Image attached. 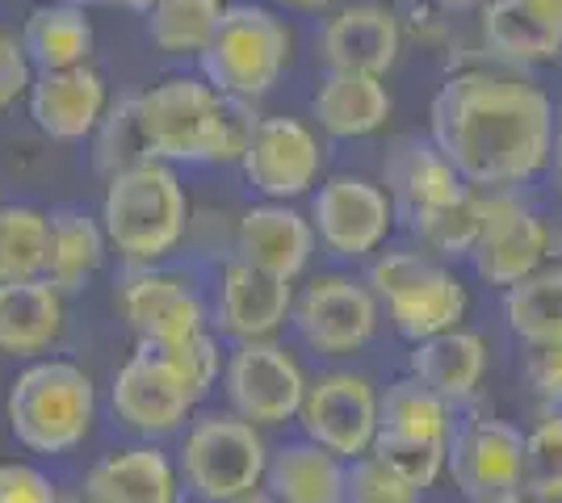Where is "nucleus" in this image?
Returning a JSON list of instances; mask_svg holds the SVG:
<instances>
[{"instance_id":"7","label":"nucleus","mask_w":562,"mask_h":503,"mask_svg":"<svg viewBox=\"0 0 562 503\" xmlns=\"http://www.w3.org/2000/svg\"><path fill=\"white\" fill-rule=\"evenodd\" d=\"M269 449L252 420L244 415H202L186 432L181 479L186 491L202 503H232L244 491L265 487Z\"/></svg>"},{"instance_id":"37","label":"nucleus","mask_w":562,"mask_h":503,"mask_svg":"<svg viewBox=\"0 0 562 503\" xmlns=\"http://www.w3.org/2000/svg\"><path fill=\"white\" fill-rule=\"evenodd\" d=\"M533 503H562V415H546L525 436V482Z\"/></svg>"},{"instance_id":"13","label":"nucleus","mask_w":562,"mask_h":503,"mask_svg":"<svg viewBox=\"0 0 562 503\" xmlns=\"http://www.w3.org/2000/svg\"><path fill=\"white\" fill-rule=\"evenodd\" d=\"M378 294L370 282L324 277L294 302V328L319 357H349L366 348L378 332Z\"/></svg>"},{"instance_id":"38","label":"nucleus","mask_w":562,"mask_h":503,"mask_svg":"<svg viewBox=\"0 0 562 503\" xmlns=\"http://www.w3.org/2000/svg\"><path fill=\"white\" fill-rule=\"evenodd\" d=\"M143 160H151V151L143 144L139 110H135V96H131V101H117L97 126V164L114 176V172L135 168Z\"/></svg>"},{"instance_id":"33","label":"nucleus","mask_w":562,"mask_h":503,"mask_svg":"<svg viewBox=\"0 0 562 503\" xmlns=\"http://www.w3.org/2000/svg\"><path fill=\"white\" fill-rule=\"evenodd\" d=\"M382 428L403 432V436H437V441H449V432H453V403L441 399L428 382H420L416 374L412 378H398L382 395Z\"/></svg>"},{"instance_id":"16","label":"nucleus","mask_w":562,"mask_h":503,"mask_svg":"<svg viewBox=\"0 0 562 503\" xmlns=\"http://www.w3.org/2000/svg\"><path fill=\"white\" fill-rule=\"evenodd\" d=\"M25 101H30L34 126L55 144L89 139V135H97L101 118L110 114V89H105V76L97 72L93 64L38 72Z\"/></svg>"},{"instance_id":"24","label":"nucleus","mask_w":562,"mask_h":503,"mask_svg":"<svg viewBox=\"0 0 562 503\" xmlns=\"http://www.w3.org/2000/svg\"><path fill=\"white\" fill-rule=\"evenodd\" d=\"M64 332V289L47 277L0 286V357H38Z\"/></svg>"},{"instance_id":"51","label":"nucleus","mask_w":562,"mask_h":503,"mask_svg":"<svg viewBox=\"0 0 562 503\" xmlns=\"http://www.w3.org/2000/svg\"><path fill=\"white\" fill-rule=\"evenodd\" d=\"M59 503H93V500H64V495H59Z\"/></svg>"},{"instance_id":"22","label":"nucleus","mask_w":562,"mask_h":503,"mask_svg":"<svg viewBox=\"0 0 562 503\" xmlns=\"http://www.w3.org/2000/svg\"><path fill=\"white\" fill-rule=\"evenodd\" d=\"M93 503H181V475L156 445H131L105 454L85 479Z\"/></svg>"},{"instance_id":"31","label":"nucleus","mask_w":562,"mask_h":503,"mask_svg":"<svg viewBox=\"0 0 562 503\" xmlns=\"http://www.w3.org/2000/svg\"><path fill=\"white\" fill-rule=\"evenodd\" d=\"M223 13V0H156L147 9V38L172 59H198L211 47Z\"/></svg>"},{"instance_id":"21","label":"nucleus","mask_w":562,"mask_h":503,"mask_svg":"<svg viewBox=\"0 0 562 503\" xmlns=\"http://www.w3.org/2000/svg\"><path fill=\"white\" fill-rule=\"evenodd\" d=\"M122 315H126L131 332L139 335V344H168V340H181V335L206 328V307L198 302V294L181 277L156 273L151 264L126 277Z\"/></svg>"},{"instance_id":"12","label":"nucleus","mask_w":562,"mask_h":503,"mask_svg":"<svg viewBox=\"0 0 562 503\" xmlns=\"http://www.w3.org/2000/svg\"><path fill=\"white\" fill-rule=\"evenodd\" d=\"M479 206H483V236L474 243L470 261L474 273L487 286H516L525 277H533L546 268V252H550V231L533 210H525L508 193L479 190Z\"/></svg>"},{"instance_id":"23","label":"nucleus","mask_w":562,"mask_h":503,"mask_svg":"<svg viewBox=\"0 0 562 503\" xmlns=\"http://www.w3.org/2000/svg\"><path fill=\"white\" fill-rule=\"evenodd\" d=\"M395 101L386 93L382 76L370 72H336L328 68L324 80L315 84L311 96V114L319 122V130L331 139H366L378 135L391 118Z\"/></svg>"},{"instance_id":"11","label":"nucleus","mask_w":562,"mask_h":503,"mask_svg":"<svg viewBox=\"0 0 562 503\" xmlns=\"http://www.w3.org/2000/svg\"><path fill=\"white\" fill-rule=\"evenodd\" d=\"M299 424L315 445L352 461L374 449L382 428V399L361 374H324L306 390Z\"/></svg>"},{"instance_id":"25","label":"nucleus","mask_w":562,"mask_h":503,"mask_svg":"<svg viewBox=\"0 0 562 503\" xmlns=\"http://www.w3.org/2000/svg\"><path fill=\"white\" fill-rule=\"evenodd\" d=\"M265 487L281 503H345L349 500V461L315 445L311 436L269 454Z\"/></svg>"},{"instance_id":"15","label":"nucleus","mask_w":562,"mask_h":503,"mask_svg":"<svg viewBox=\"0 0 562 503\" xmlns=\"http://www.w3.org/2000/svg\"><path fill=\"white\" fill-rule=\"evenodd\" d=\"M110 399H114L117 420L139 436H168L181 428L193 411V399L181 386V378L147 344H139V353L117 369Z\"/></svg>"},{"instance_id":"4","label":"nucleus","mask_w":562,"mask_h":503,"mask_svg":"<svg viewBox=\"0 0 562 503\" xmlns=\"http://www.w3.org/2000/svg\"><path fill=\"white\" fill-rule=\"evenodd\" d=\"M4 415L22 449L38 457H64L80 449L93 432L97 386L76 361H34L9 386Z\"/></svg>"},{"instance_id":"8","label":"nucleus","mask_w":562,"mask_h":503,"mask_svg":"<svg viewBox=\"0 0 562 503\" xmlns=\"http://www.w3.org/2000/svg\"><path fill=\"white\" fill-rule=\"evenodd\" d=\"M223 386H227V403L235 415L252 420L257 428L299 420L306 390H311L299 361L273 340H239L223 369Z\"/></svg>"},{"instance_id":"10","label":"nucleus","mask_w":562,"mask_h":503,"mask_svg":"<svg viewBox=\"0 0 562 503\" xmlns=\"http://www.w3.org/2000/svg\"><path fill=\"white\" fill-rule=\"evenodd\" d=\"M244 181L265 197V202H294L311 193L324 168V151L315 130L299 118H257L248 147L239 156Z\"/></svg>"},{"instance_id":"18","label":"nucleus","mask_w":562,"mask_h":503,"mask_svg":"<svg viewBox=\"0 0 562 503\" xmlns=\"http://www.w3.org/2000/svg\"><path fill=\"white\" fill-rule=\"evenodd\" d=\"M386 193L395 202V215L407 218V227H412L416 218L437 215L453 202H462L470 185L432 139H403L386 156Z\"/></svg>"},{"instance_id":"19","label":"nucleus","mask_w":562,"mask_h":503,"mask_svg":"<svg viewBox=\"0 0 562 503\" xmlns=\"http://www.w3.org/2000/svg\"><path fill=\"white\" fill-rule=\"evenodd\" d=\"M315 47H319L324 68L386 76L395 68L403 34H398V22L391 9H382V4H349V9L331 13L324 22Z\"/></svg>"},{"instance_id":"45","label":"nucleus","mask_w":562,"mask_h":503,"mask_svg":"<svg viewBox=\"0 0 562 503\" xmlns=\"http://www.w3.org/2000/svg\"><path fill=\"white\" fill-rule=\"evenodd\" d=\"M232 503H281L269 487H257V491H244V495H235Z\"/></svg>"},{"instance_id":"17","label":"nucleus","mask_w":562,"mask_h":503,"mask_svg":"<svg viewBox=\"0 0 562 503\" xmlns=\"http://www.w3.org/2000/svg\"><path fill=\"white\" fill-rule=\"evenodd\" d=\"M294 315V289L278 273H265L257 264L235 261L223 273V286L214 298V323L227 340H269Z\"/></svg>"},{"instance_id":"29","label":"nucleus","mask_w":562,"mask_h":503,"mask_svg":"<svg viewBox=\"0 0 562 503\" xmlns=\"http://www.w3.org/2000/svg\"><path fill=\"white\" fill-rule=\"evenodd\" d=\"M483 38L499 59L520 64V68L550 64L562 55V30L546 22L525 0H487L483 4Z\"/></svg>"},{"instance_id":"26","label":"nucleus","mask_w":562,"mask_h":503,"mask_svg":"<svg viewBox=\"0 0 562 503\" xmlns=\"http://www.w3.org/2000/svg\"><path fill=\"white\" fill-rule=\"evenodd\" d=\"M22 43L34 59L38 72H55V68H80L89 64L97 43V30L85 13V4H68V0H43L30 9L22 25Z\"/></svg>"},{"instance_id":"27","label":"nucleus","mask_w":562,"mask_h":503,"mask_svg":"<svg viewBox=\"0 0 562 503\" xmlns=\"http://www.w3.org/2000/svg\"><path fill=\"white\" fill-rule=\"evenodd\" d=\"M105 248H110V236L101 227V215L93 218L80 206H59V210H50V243L43 277L55 289L76 294V289L89 286V277L101 268Z\"/></svg>"},{"instance_id":"34","label":"nucleus","mask_w":562,"mask_h":503,"mask_svg":"<svg viewBox=\"0 0 562 503\" xmlns=\"http://www.w3.org/2000/svg\"><path fill=\"white\" fill-rule=\"evenodd\" d=\"M147 348L181 378V386L189 390L193 403H202L214 390V382L223 378V369H227V365H223V353H218V340H214L206 328L181 335V340H168V344H147Z\"/></svg>"},{"instance_id":"50","label":"nucleus","mask_w":562,"mask_h":503,"mask_svg":"<svg viewBox=\"0 0 562 503\" xmlns=\"http://www.w3.org/2000/svg\"><path fill=\"white\" fill-rule=\"evenodd\" d=\"M68 4H85L89 9V4H110V0H68Z\"/></svg>"},{"instance_id":"32","label":"nucleus","mask_w":562,"mask_h":503,"mask_svg":"<svg viewBox=\"0 0 562 503\" xmlns=\"http://www.w3.org/2000/svg\"><path fill=\"white\" fill-rule=\"evenodd\" d=\"M50 215L38 206H0V286L43 277Z\"/></svg>"},{"instance_id":"46","label":"nucleus","mask_w":562,"mask_h":503,"mask_svg":"<svg viewBox=\"0 0 562 503\" xmlns=\"http://www.w3.org/2000/svg\"><path fill=\"white\" fill-rule=\"evenodd\" d=\"M470 503H533L525 491H504V495H479V500H470Z\"/></svg>"},{"instance_id":"35","label":"nucleus","mask_w":562,"mask_h":503,"mask_svg":"<svg viewBox=\"0 0 562 503\" xmlns=\"http://www.w3.org/2000/svg\"><path fill=\"white\" fill-rule=\"evenodd\" d=\"M370 454H378L391 470H398L412 487H437V479L449 470V441L437 436H403V432L378 428V441Z\"/></svg>"},{"instance_id":"28","label":"nucleus","mask_w":562,"mask_h":503,"mask_svg":"<svg viewBox=\"0 0 562 503\" xmlns=\"http://www.w3.org/2000/svg\"><path fill=\"white\" fill-rule=\"evenodd\" d=\"M483 369H487V348L479 335L462 332V328L428 335L412 353V374L432 386L441 399H449L453 408L474 399V390L483 382Z\"/></svg>"},{"instance_id":"5","label":"nucleus","mask_w":562,"mask_h":503,"mask_svg":"<svg viewBox=\"0 0 562 503\" xmlns=\"http://www.w3.org/2000/svg\"><path fill=\"white\" fill-rule=\"evenodd\" d=\"M290 64V30L260 4H227L211 47L198 55V68L218 93L235 101H260Z\"/></svg>"},{"instance_id":"47","label":"nucleus","mask_w":562,"mask_h":503,"mask_svg":"<svg viewBox=\"0 0 562 503\" xmlns=\"http://www.w3.org/2000/svg\"><path fill=\"white\" fill-rule=\"evenodd\" d=\"M437 9H446V13H467V9H479V4H487V0H432Z\"/></svg>"},{"instance_id":"43","label":"nucleus","mask_w":562,"mask_h":503,"mask_svg":"<svg viewBox=\"0 0 562 503\" xmlns=\"http://www.w3.org/2000/svg\"><path fill=\"white\" fill-rule=\"evenodd\" d=\"M550 172H554V185L562 190V110L554 118V147H550Z\"/></svg>"},{"instance_id":"2","label":"nucleus","mask_w":562,"mask_h":503,"mask_svg":"<svg viewBox=\"0 0 562 503\" xmlns=\"http://www.w3.org/2000/svg\"><path fill=\"white\" fill-rule=\"evenodd\" d=\"M143 144L165 164H239L257 118L206 76H168L135 96Z\"/></svg>"},{"instance_id":"1","label":"nucleus","mask_w":562,"mask_h":503,"mask_svg":"<svg viewBox=\"0 0 562 503\" xmlns=\"http://www.w3.org/2000/svg\"><path fill=\"white\" fill-rule=\"evenodd\" d=\"M428 130L470 190L499 193L550 168L554 105L529 80L474 68L437 89Z\"/></svg>"},{"instance_id":"41","label":"nucleus","mask_w":562,"mask_h":503,"mask_svg":"<svg viewBox=\"0 0 562 503\" xmlns=\"http://www.w3.org/2000/svg\"><path fill=\"white\" fill-rule=\"evenodd\" d=\"M0 503H59V491L38 466L0 461Z\"/></svg>"},{"instance_id":"44","label":"nucleus","mask_w":562,"mask_h":503,"mask_svg":"<svg viewBox=\"0 0 562 503\" xmlns=\"http://www.w3.org/2000/svg\"><path fill=\"white\" fill-rule=\"evenodd\" d=\"M525 4H533L546 22H554L562 30V0H525Z\"/></svg>"},{"instance_id":"39","label":"nucleus","mask_w":562,"mask_h":503,"mask_svg":"<svg viewBox=\"0 0 562 503\" xmlns=\"http://www.w3.org/2000/svg\"><path fill=\"white\" fill-rule=\"evenodd\" d=\"M345 503H420V487H412L378 454H361L349 461V500Z\"/></svg>"},{"instance_id":"20","label":"nucleus","mask_w":562,"mask_h":503,"mask_svg":"<svg viewBox=\"0 0 562 503\" xmlns=\"http://www.w3.org/2000/svg\"><path fill=\"white\" fill-rule=\"evenodd\" d=\"M315 222L303 218L290 202H260L244 210L235 231L239 261L257 264L265 273H278L285 282H299L315 256Z\"/></svg>"},{"instance_id":"48","label":"nucleus","mask_w":562,"mask_h":503,"mask_svg":"<svg viewBox=\"0 0 562 503\" xmlns=\"http://www.w3.org/2000/svg\"><path fill=\"white\" fill-rule=\"evenodd\" d=\"M278 4H285V9H303V13H319V9H328V4H336V0H278Z\"/></svg>"},{"instance_id":"9","label":"nucleus","mask_w":562,"mask_h":503,"mask_svg":"<svg viewBox=\"0 0 562 503\" xmlns=\"http://www.w3.org/2000/svg\"><path fill=\"white\" fill-rule=\"evenodd\" d=\"M395 218L391 193L378 190L366 176H328L311 202L315 236L340 261H361L378 252L391 236Z\"/></svg>"},{"instance_id":"30","label":"nucleus","mask_w":562,"mask_h":503,"mask_svg":"<svg viewBox=\"0 0 562 503\" xmlns=\"http://www.w3.org/2000/svg\"><path fill=\"white\" fill-rule=\"evenodd\" d=\"M504 315L520 344L541 348L562 340V264L538 268L533 277L516 282L504 294Z\"/></svg>"},{"instance_id":"6","label":"nucleus","mask_w":562,"mask_h":503,"mask_svg":"<svg viewBox=\"0 0 562 503\" xmlns=\"http://www.w3.org/2000/svg\"><path fill=\"white\" fill-rule=\"evenodd\" d=\"M370 289L412 344L458 328L470 307L467 286L428 252H382L370 264Z\"/></svg>"},{"instance_id":"42","label":"nucleus","mask_w":562,"mask_h":503,"mask_svg":"<svg viewBox=\"0 0 562 503\" xmlns=\"http://www.w3.org/2000/svg\"><path fill=\"white\" fill-rule=\"evenodd\" d=\"M525 378L533 386V395L546 403V411L562 415V340L533 348V357L525 365Z\"/></svg>"},{"instance_id":"36","label":"nucleus","mask_w":562,"mask_h":503,"mask_svg":"<svg viewBox=\"0 0 562 503\" xmlns=\"http://www.w3.org/2000/svg\"><path fill=\"white\" fill-rule=\"evenodd\" d=\"M416 240L437 252V256H470L474 243L483 236V206H479V190H470L462 202H453L437 215H424L412 222Z\"/></svg>"},{"instance_id":"49","label":"nucleus","mask_w":562,"mask_h":503,"mask_svg":"<svg viewBox=\"0 0 562 503\" xmlns=\"http://www.w3.org/2000/svg\"><path fill=\"white\" fill-rule=\"evenodd\" d=\"M110 4H117V9H131V13H147L156 0H110Z\"/></svg>"},{"instance_id":"40","label":"nucleus","mask_w":562,"mask_h":503,"mask_svg":"<svg viewBox=\"0 0 562 503\" xmlns=\"http://www.w3.org/2000/svg\"><path fill=\"white\" fill-rule=\"evenodd\" d=\"M34 76H38V68H34V59H30L22 38L0 34V114L9 105H18L22 96H30Z\"/></svg>"},{"instance_id":"3","label":"nucleus","mask_w":562,"mask_h":503,"mask_svg":"<svg viewBox=\"0 0 562 503\" xmlns=\"http://www.w3.org/2000/svg\"><path fill=\"white\" fill-rule=\"evenodd\" d=\"M101 227L131 264H156L177 252L189 227V197L172 164L143 160L114 172L101 197Z\"/></svg>"},{"instance_id":"14","label":"nucleus","mask_w":562,"mask_h":503,"mask_svg":"<svg viewBox=\"0 0 562 503\" xmlns=\"http://www.w3.org/2000/svg\"><path fill=\"white\" fill-rule=\"evenodd\" d=\"M449 475L467 500L520 491L525 482V436L492 415L458 420L449 432Z\"/></svg>"}]
</instances>
